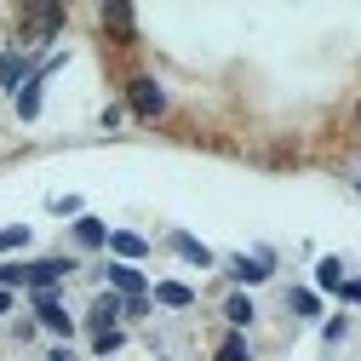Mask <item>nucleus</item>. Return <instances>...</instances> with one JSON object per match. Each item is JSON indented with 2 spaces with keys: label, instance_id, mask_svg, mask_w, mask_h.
Masks as SVG:
<instances>
[{
  "label": "nucleus",
  "instance_id": "412c9836",
  "mask_svg": "<svg viewBox=\"0 0 361 361\" xmlns=\"http://www.w3.org/2000/svg\"><path fill=\"white\" fill-rule=\"evenodd\" d=\"M344 298H350V304H361V281H344Z\"/></svg>",
  "mask_w": 361,
  "mask_h": 361
},
{
  "label": "nucleus",
  "instance_id": "f257e3e1",
  "mask_svg": "<svg viewBox=\"0 0 361 361\" xmlns=\"http://www.w3.org/2000/svg\"><path fill=\"white\" fill-rule=\"evenodd\" d=\"M58 29H63V6H29L23 12V35L29 40H52Z\"/></svg>",
  "mask_w": 361,
  "mask_h": 361
},
{
  "label": "nucleus",
  "instance_id": "423d86ee",
  "mask_svg": "<svg viewBox=\"0 0 361 361\" xmlns=\"http://www.w3.org/2000/svg\"><path fill=\"white\" fill-rule=\"evenodd\" d=\"M109 281H115L121 298H138V293H144V276H138L132 264H115V269H109Z\"/></svg>",
  "mask_w": 361,
  "mask_h": 361
},
{
  "label": "nucleus",
  "instance_id": "20e7f679",
  "mask_svg": "<svg viewBox=\"0 0 361 361\" xmlns=\"http://www.w3.org/2000/svg\"><path fill=\"white\" fill-rule=\"evenodd\" d=\"M35 310H40V322H47L52 333H69V327H75V322H69V310H63L52 293H35Z\"/></svg>",
  "mask_w": 361,
  "mask_h": 361
},
{
  "label": "nucleus",
  "instance_id": "9b49d317",
  "mask_svg": "<svg viewBox=\"0 0 361 361\" xmlns=\"http://www.w3.org/2000/svg\"><path fill=\"white\" fill-rule=\"evenodd\" d=\"M190 298H195V293H190V287H178V281H161V287H155V304H172V310H184Z\"/></svg>",
  "mask_w": 361,
  "mask_h": 361
},
{
  "label": "nucleus",
  "instance_id": "5701e85b",
  "mask_svg": "<svg viewBox=\"0 0 361 361\" xmlns=\"http://www.w3.org/2000/svg\"><path fill=\"white\" fill-rule=\"evenodd\" d=\"M52 361H75V355H69V350H52Z\"/></svg>",
  "mask_w": 361,
  "mask_h": 361
},
{
  "label": "nucleus",
  "instance_id": "f3484780",
  "mask_svg": "<svg viewBox=\"0 0 361 361\" xmlns=\"http://www.w3.org/2000/svg\"><path fill=\"white\" fill-rule=\"evenodd\" d=\"M212 361H247V344H241V338H224V350H218Z\"/></svg>",
  "mask_w": 361,
  "mask_h": 361
},
{
  "label": "nucleus",
  "instance_id": "6e6552de",
  "mask_svg": "<svg viewBox=\"0 0 361 361\" xmlns=\"http://www.w3.org/2000/svg\"><path fill=\"white\" fill-rule=\"evenodd\" d=\"M104 23L121 35V40H132V29H138V18H132V6H104Z\"/></svg>",
  "mask_w": 361,
  "mask_h": 361
},
{
  "label": "nucleus",
  "instance_id": "f03ea898",
  "mask_svg": "<svg viewBox=\"0 0 361 361\" xmlns=\"http://www.w3.org/2000/svg\"><path fill=\"white\" fill-rule=\"evenodd\" d=\"M132 109H138V115H149V121L166 109V92H161L149 75H132Z\"/></svg>",
  "mask_w": 361,
  "mask_h": 361
},
{
  "label": "nucleus",
  "instance_id": "9d476101",
  "mask_svg": "<svg viewBox=\"0 0 361 361\" xmlns=\"http://www.w3.org/2000/svg\"><path fill=\"white\" fill-rule=\"evenodd\" d=\"M75 241H80V247H104V241H109V230H104L98 218H80V224H75Z\"/></svg>",
  "mask_w": 361,
  "mask_h": 361
},
{
  "label": "nucleus",
  "instance_id": "0eeeda50",
  "mask_svg": "<svg viewBox=\"0 0 361 361\" xmlns=\"http://www.w3.org/2000/svg\"><path fill=\"white\" fill-rule=\"evenodd\" d=\"M23 75H29V63H23L18 52H0V86H6V92H18Z\"/></svg>",
  "mask_w": 361,
  "mask_h": 361
},
{
  "label": "nucleus",
  "instance_id": "2eb2a0df",
  "mask_svg": "<svg viewBox=\"0 0 361 361\" xmlns=\"http://www.w3.org/2000/svg\"><path fill=\"white\" fill-rule=\"evenodd\" d=\"M18 109H23V115H40V86H35V75H29V86L18 92Z\"/></svg>",
  "mask_w": 361,
  "mask_h": 361
},
{
  "label": "nucleus",
  "instance_id": "4468645a",
  "mask_svg": "<svg viewBox=\"0 0 361 361\" xmlns=\"http://www.w3.org/2000/svg\"><path fill=\"white\" fill-rule=\"evenodd\" d=\"M109 247H115L121 258H144V241H138V235H109Z\"/></svg>",
  "mask_w": 361,
  "mask_h": 361
},
{
  "label": "nucleus",
  "instance_id": "dca6fc26",
  "mask_svg": "<svg viewBox=\"0 0 361 361\" xmlns=\"http://www.w3.org/2000/svg\"><path fill=\"white\" fill-rule=\"evenodd\" d=\"M29 241V230H23V224H12V230H0V252H12V247H23Z\"/></svg>",
  "mask_w": 361,
  "mask_h": 361
},
{
  "label": "nucleus",
  "instance_id": "4be33fe9",
  "mask_svg": "<svg viewBox=\"0 0 361 361\" xmlns=\"http://www.w3.org/2000/svg\"><path fill=\"white\" fill-rule=\"evenodd\" d=\"M6 310H12V293H6V287H0V315H6Z\"/></svg>",
  "mask_w": 361,
  "mask_h": 361
},
{
  "label": "nucleus",
  "instance_id": "aec40b11",
  "mask_svg": "<svg viewBox=\"0 0 361 361\" xmlns=\"http://www.w3.org/2000/svg\"><path fill=\"white\" fill-rule=\"evenodd\" d=\"M115 350H121V333H115V327H109V333H98V355H115Z\"/></svg>",
  "mask_w": 361,
  "mask_h": 361
},
{
  "label": "nucleus",
  "instance_id": "7ed1b4c3",
  "mask_svg": "<svg viewBox=\"0 0 361 361\" xmlns=\"http://www.w3.org/2000/svg\"><path fill=\"white\" fill-rule=\"evenodd\" d=\"M115 315H126V298H121V293L98 298V304H92V315H86V322H92V333H109V327H115Z\"/></svg>",
  "mask_w": 361,
  "mask_h": 361
},
{
  "label": "nucleus",
  "instance_id": "6ab92c4d",
  "mask_svg": "<svg viewBox=\"0 0 361 361\" xmlns=\"http://www.w3.org/2000/svg\"><path fill=\"white\" fill-rule=\"evenodd\" d=\"M322 287H344V269H338V258H327V264H322Z\"/></svg>",
  "mask_w": 361,
  "mask_h": 361
},
{
  "label": "nucleus",
  "instance_id": "ddd939ff",
  "mask_svg": "<svg viewBox=\"0 0 361 361\" xmlns=\"http://www.w3.org/2000/svg\"><path fill=\"white\" fill-rule=\"evenodd\" d=\"M172 247H178V252H184L190 264H212V252H207L201 241H190V235H172Z\"/></svg>",
  "mask_w": 361,
  "mask_h": 361
},
{
  "label": "nucleus",
  "instance_id": "f8f14e48",
  "mask_svg": "<svg viewBox=\"0 0 361 361\" xmlns=\"http://www.w3.org/2000/svg\"><path fill=\"white\" fill-rule=\"evenodd\" d=\"M224 315H230L235 327H247V322H252V298H247V293H235L230 304H224Z\"/></svg>",
  "mask_w": 361,
  "mask_h": 361
},
{
  "label": "nucleus",
  "instance_id": "1a4fd4ad",
  "mask_svg": "<svg viewBox=\"0 0 361 361\" xmlns=\"http://www.w3.org/2000/svg\"><path fill=\"white\" fill-rule=\"evenodd\" d=\"M269 276V252H258V258H235V281H264Z\"/></svg>",
  "mask_w": 361,
  "mask_h": 361
},
{
  "label": "nucleus",
  "instance_id": "a211bd4d",
  "mask_svg": "<svg viewBox=\"0 0 361 361\" xmlns=\"http://www.w3.org/2000/svg\"><path fill=\"white\" fill-rule=\"evenodd\" d=\"M315 310H322V304H315V293L298 287V293H293V315H315Z\"/></svg>",
  "mask_w": 361,
  "mask_h": 361
},
{
  "label": "nucleus",
  "instance_id": "39448f33",
  "mask_svg": "<svg viewBox=\"0 0 361 361\" xmlns=\"http://www.w3.org/2000/svg\"><path fill=\"white\" fill-rule=\"evenodd\" d=\"M58 276H69V264H63V258H40V264H29V287H35V293H47Z\"/></svg>",
  "mask_w": 361,
  "mask_h": 361
}]
</instances>
